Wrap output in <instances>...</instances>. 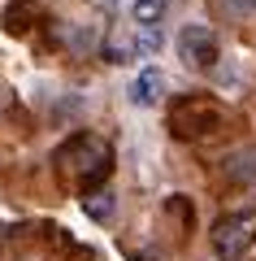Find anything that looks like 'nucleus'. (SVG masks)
Returning <instances> with one entry per match:
<instances>
[{
	"mask_svg": "<svg viewBox=\"0 0 256 261\" xmlns=\"http://www.w3.org/2000/svg\"><path fill=\"white\" fill-rule=\"evenodd\" d=\"M52 161H56V170H61L74 187H82V196H87V192H100V187L109 183L113 144L100 140V135H74V140H65L61 148H56Z\"/></svg>",
	"mask_w": 256,
	"mask_h": 261,
	"instance_id": "f257e3e1",
	"label": "nucleus"
},
{
	"mask_svg": "<svg viewBox=\"0 0 256 261\" xmlns=\"http://www.w3.org/2000/svg\"><path fill=\"white\" fill-rule=\"evenodd\" d=\"M217 105L209 100V96H178L174 105H169V130H174L178 140H195V135H204V130L217 126Z\"/></svg>",
	"mask_w": 256,
	"mask_h": 261,
	"instance_id": "f03ea898",
	"label": "nucleus"
},
{
	"mask_svg": "<svg viewBox=\"0 0 256 261\" xmlns=\"http://www.w3.org/2000/svg\"><path fill=\"white\" fill-rule=\"evenodd\" d=\"M209 240H213V252H217L221 261H247L256 235H252V222H247V218H217L213 231H209Z\"/></svg>",
	"mask_w": 256,
	"mask_h": 261,
	"instance_id": "7ed1b4c3",
	"label": "nucleus"
},
{
	"mask_svg": "<svg viewBox=\"0 0 256 261\" xmlns=\"http://www.w3.org/2000/svg\"><path fill=\"white\" fill-rule=\"evenodd\" d=\"M178 57H183L191 70H209V65H217V57H221L217 31L204 27V22H191V27H183V31H178Z\"/></svg>",
	"mask_w": 256,
	"mask_h": 261,
	"instance_id": "20e7f679",
	"label": "nucleus"
},
{
	"mask_svg": "<svg viewBox=\"0 0 256 261\" xmlns=\"http://www.w3.org/2000/svg\"><path fill=\"white\" fill-rule=\"evenodd\" d=\"M0 22H5V31H9V35H26V31L39 22V5H35V0H13Z\"/></svg>",
	"mask_w": 256,
	"mask_h": 261,
	"instance_id": "39448f33",
	"label": "nucleus"
},
{
	"mask_svg": "<svg viewBox=\"0 0 256 261\" xmlns=\"http://www.w3.org/2000/svg\"><path fill=\"white\" fill-rule=\"evenodd\" d=\"M161 87H165V79L156 74V70H144V74H139L135 83H130V100L148 109V105H156V100H161Z\"/></svg>",
	"mask_w": 256,
	"mask_h": 261,
	"instance_id": "423d86ee",
	"label": "nucleus"
},
{
	"mask_svg": "<svg viewBox=\"0 0 256 261\" xmlns=\"http://www.w3.org/2000/svg\"><path fill=\"white\" fill-rule=\"evenodd\" d=\"M82 214L92 218V222H109V218H113V192H109V187L87 192V196H82Z\"/></svg>",
	"mask_w": 256,
	"mask_h": 261,
	"instance_id": "0eeeda50",
	"label": "nucleus"
},
{
	"mask_svg": "<svg viewBox=\"0 0 256 261\" xmlns=\"http://www.w3.org/2000/svg\"><path fill=\"white\" fill-rule=\"evenodd\" d=\"M165 5H169V0H135V5H130V13H135L139 27H156V22H161V13H165Z\"/></svg>",
	"mask_w": 256,
	"mask_h": 261,
	"instance_id": "6e6552de",
	"label": "nucleus"
}]
</instances>
